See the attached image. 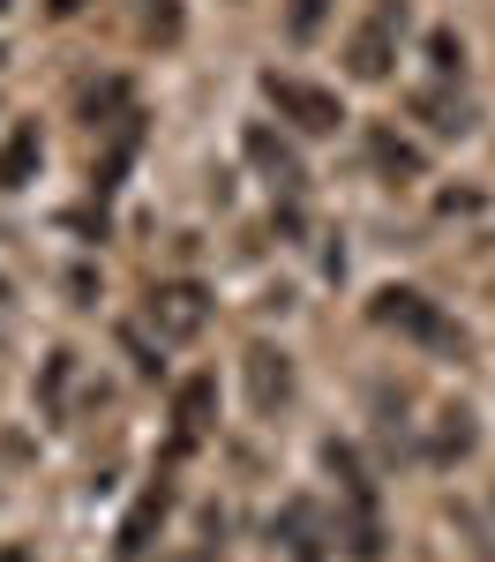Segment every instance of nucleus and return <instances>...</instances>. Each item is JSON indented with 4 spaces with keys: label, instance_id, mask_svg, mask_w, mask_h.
Listing matches in <instances>:
<instances>
[{
    "label": "nucleus",
    "instance_id": "f257e3e1",
    "mask_svg": "<svg viewBox=\"0 0 495 562\" xmlns=\"http://www.w3.org/2000/svg\"><path fill=\"white\" fill-rule=\"evenodd\" d=\"M405 31V0H375V15L353 31V45H346V68H353L360 83H383L391 76V45H398Z\"/></svg>",
    "mask_w": 495,
    "mask_h": 562
},
{
    "label": "nucleus",
    "instance_id": "f03ea898",
    "mask_svg": "<svg viewBox=\"0 0 495 562\" xmlns=\"http://www.w3.org/2000/svg\"><path fill=\"white\" fill-rule=\"evenodd\" d=\"M203 323H211V293H203L195 278H173V285L150 293V330H158V346H188Z\"/></svg>",
    "mask_w": 495,
    "mask_h": 562
},
{
    "label": "nucleus",
    "instance_id": "7ed1b4c3",
    "mask_svg": "<svg viewBox=\"0 0 495 562\" xmlns=\"http://www.w3.org/2000/svg\"><path fill=\"white\" fill-rule=\"evenodd\" d=\"M263 98L293 121V128H308V135H330L338 121H346V105L330 98V90H315V83H301V76H263Z\"/></svg>",
    "mask_w": 495,
    "mask_h": 562
},
{
    "label": "nucleus",
    "instance_id": "20e7f679",
    "mask_svg": "<svg viewBox=\"0 0 495 562\" xmlns=\"http://www.w3.org/2000/svg\"><path fill=\"white\" fill-rule=\"evenodd\" d=\"M375 323H383V330H405V338H428V346H458V330H450L420 293H405V285L375 293Z\"/></svg>",
    "mask_w": 495,
    "mask_h": 562
},
{
    "label": "nucleus",
    "instance_id": "39448f33",
    "mask_svg": "<svg viewBox=\"0 0 495 562\" xmlns=\"http://www.w3.org/2000/svg\"><path fill=\"white\" fill-rule=\"evenodd\" d=\"M248 397H256V413H278V405L293 397V368H285V352H270V346L248 352Z\"/></svg>",
    "mask_w": 495,
    "mask_h": 562
},
{
    "label": "nucleus",
    "instance_id": "423d86ee",
    "mask_svg": "<svg viewBox=\"0 0 495 562\" xmlns=\"http://www.w3.org/2000/svg\"><path fill=\"white\" fill-rule=\"evenodd\" d=\"M166 503H173V495H166V487H150V495L128 510V525H121V562H135L143 548H150V525L166 518Z\"/></svg>",
    "mask_w": 495,
    "mask_h": 562
},
{
    "label": "nucleus",
    "instance_id": "0eeeda50",
    "mask_svg": "<svg viewBox=\"0 0 495 562\" xmlns=\"http://www.w3.org/2000/svg\"><path fill=\"white\" fill-rule=\"evenodd\" d=\"M240 143H248V158H256V166H263L278 188H293V180H301V158H293V150H285V143H278L270 128H248Z\"/></svg>",
    "mask_w": 495,
    "mask_h": 562
},
{
    "label": "nucleus",
    "instance_id": "6e6552de",
    "mask_svg": "<svg viewBox=\"0 0 495 562\" xmlns=\"http://www.w3.org/2000/svg\"><path fill=\"white\" fill-rule=\"evenodd\" d=\"M31 173H38V128L23 121V128L0 143V188H23Z\"/></svg>",
    "mask_w": 495,
    "mask_h": 562
},
{
    "label": "nucleus",
    "instance_id": "1a4fd4ad",
    "mask_svg": "<svg viewBox=\"0 0 495 562\" xmlns=\"http://www.w3.org/2000/svg\"><path fill=\"white\" fill-rule=\"evenodd\" d=\"M368 150H375V166H383L391 180H420V166H428V158H420V150H413L405 135H391V128L368 135Z\"/></svg>",
    "mask_w": 495,
    "mask_h": 562
},
{
    "label": "nucleus",
    "instance_id": "9d476101",
    "mask_svg": "<svg viewBox=\"0 0 495 562\" xmlns=\"http://www.w3.org/2000/svg\"><path fill=\"white\" fill-rule=\"evenodd\" d=\"M413 113H420L436 135H465L473 128V113H465L458 98H443V90H413Z\"/></svg>",
    "mask_w": 495,
    "mask_h": 562
},
{
    "label": "nucleus",
    "instance_id": "9b49d317",
    "mask_svg": "<svg viewBox=\"0 0 495 562\" xmlns=\"http://www.w3.org/2000/svg\"><path fill=\"white\" fill-rule=\"evenodd\" d=\"M211 405H218V383H211V375H195V383H180V405H173V413H180V428L195 435L203 420H211Z\"/></svg>",
    "mask_w": 495,
    "mask_h": 562
},
{
    "label": "nucleus",
    "instance_id": "f8f14e48",
    "mask_svg": "<svg viewBox=\"0 0 495 562\" xmlns=\"http://www.w3.org/2000/svg\"><path fill=\"white\" fill-rule=\"evenodd\" d=\"M323 15H330V0H293V8H285V38L308 45L315 31H323Z\"/></svg>",
    "mask_w": 495,
    "mask_h": 562
},
{
    "label": "nucleus",
    "instance_id": "ddd939ff",
    "mask_svg": "<svg viewBox=\"0 0 495 562\" xmlns=\"http://www.w3.org/2000/svg\"><path fill=\"white\" fill-rule=\"evenodd\" d=\"M121 105H128V90H121V83H98V90H83V113H90V128H105L98 113H121Z\"/></svg>",
    "mask_w": 495,
    "mask_h": 562
},
{
    "label": "nucleus",
    "instance_id": "4468645a",
    "mask_svg": "<svg viewBox=\"0 0 495 562\" xmlns=\"http://www.w3.org/2000/svg\"><path fill=\"white\" fill-rule=\"evenodd\" d=\"M428 60H436L443 76H458V68H465V45L450 38V31H436V38H428Z\"/></svg>",
    "mask_w": 495,
    "mask_h": 562
},
{
    "label": "nucleus",
    "instance_id": "2eb2a0df",
    "mask_svg": "<svg viewBox=\"0 0 495 562\" xmlns=\"http://www.w3.org/2000/svg\"><path fill=\"white\" fill-rule=\"evenodd\" d=\"M76 8H83V0H45V15H76Z\"/></svg>",
    "mask_w": 495,
    "mask_h": 562
},
{
    "label": "nucleus",
    "instance_id": "dca6fc26",
    "mask_svg": "<svg viewBox=\"0 0 495 562\" xmlns=\"http://www.w3.org/2000/svg\"><path fill=\"white\" fill-rule=\"evenodd\" d=\"M0 562H31V548H0Z\"/></svg>",
    "mask_w": 495,
    "mask_h": 562
}]
</instances>
